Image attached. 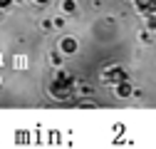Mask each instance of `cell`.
<instances>
[{
  "instance_id": "277c9868",
  "label": "cell",
  "mask_w": 156,
  "mask_h": 149,
  "mask_svg": "<svg viewBox=\"0 0 156 149\" xmlns=\"http://www.w3.org/2000/svg\"><path fill=\"white\" fill-rule=\"evenodd\" d=\"M62 50H65V52H74V50H77V40L65 37V40H62Z\"/></svg>"
},
{
  "instance_id": "8992f818",
  "label": "cell",
  "mask_w": 156,
  "mask_h": 149,
  "mask_svg": "<svg viewBox=\"0 0 156 149\" xmlns=\"http://www.w3.org/2000/svg\"><path fill=\"white\" fill-rule=\"evenodd\" d=\"M149 3H151V0H136V8H139V10L144 13V10L149 8Z\"/></svg>"
},
{
  "instance_id": "30bf717a",
  "label": "cell",
  "mask_w": 156,
  "mask_h": 149,
  "mask_svg": "<svg viewBox=\"0 0 156 149\" xmlns=\"http://www.w3.org/2000/svg\"><path fill=\"white\" fill-rule=\"evenodd\" d=\"M35 3H47V0H35Z\"/></svg>"
},
{
  "instance_id": "6da1fadb",
  "label": "cell",
  "mask_w": 156,
  "mask_h": 149,
  "mask_svg": "<svg viewBox=\"0 0 156 149\" xmlns=\"http://www.w3.org/2000/svg\"><path fill=\"white\" fill-rule=\"evenodd\" d=\"M72 87H74V80L60 72V74L55 77V82H52V95H57V97H67L69 92H72Z\"/></svg>"
},
{
  "instance_id": "7a4b0ae2",
  "label": "cell",
  "mask_w": 156,
  "mask_h": 149,
  "mask_svg": "<svg viewBox=\"0 0 156 149\" xmlns=\"http://www.w3.org/2000/svg\"><path fill=\"white\" fill-rule=\"evenodd\" d=\"M104 77H107V80H116V82H124V80H126V72L119 70V67H112V70H107Z\"/></svg>"
},
{
  "instance_id": "52a82bcc",
  "label": "cell",
  "mask_w": 156,
  "mask_h": 149,
  "mask_svg": "<svg viewBox=\"0 0 156 149\" xmlns=\"http://www.w3.org/2000/svg\"><path fill=\"white\" fill-rule=\"evenodd\" d=\"M74 3H72V0H65V13H74Z\"/></svg>"
},
{
  "instance_id": "ba28073f",
  "label": "cell",
  "mask_w": 156,
  "mask_h": 149,
  "mask_svg": "<svg viewBox=\"0 0 156 149\" xmlns=\"http://www.w3.org/2000/svg\"><path fill=\"white\" fill-rule=\"evenodd\" d=\"M149 30H156V17H154V15L149 17Z\"/></svg>"
},
{
  "instance_id": "9c48e42d",
  "label": "cell",
  "mask_w": 156,
  "mask_h": 149,
  "mask_svg": "<svg viewBox=\"0 0 156 149\" xmlns=\"http://www.w3.org/2000/svg\"><path fill=\"white\" fill-rule=\"evenodd\" d=\"M10 3H12V0H0V8H8Z\"/></svg>"
},
{
  "instance_id": "3957f363",
  "label": "cell",
  "mask_w": 156,
  "mask_h": 149,
  "mask_svg": "<svg viewBox=\"0 0 156 149\" xmlns=\"http://www.w3.org/2000/svg\"><path fill=\"white\" fill-rule=\"evenodd\" d=\"M116 95H119V97H129L131 95V85L124 80V82H119V85H116Z\"/></svg>"
},
{
  "instance_id": "5b68a950",
  "label": "cell",
  "mask_w": 156,
  "mask_h": 149,
  "mask_svg": "<svg viewBox=\"0 0 156 149\" xmlns=\"http://www.w3.org/2000/svg\"><path fill=\"white\" fill-rule=\"evenodd\" d=\"M146 15H156V0H151V3H149V8L144 10Z\"/></svg>"
}]
</instances>
